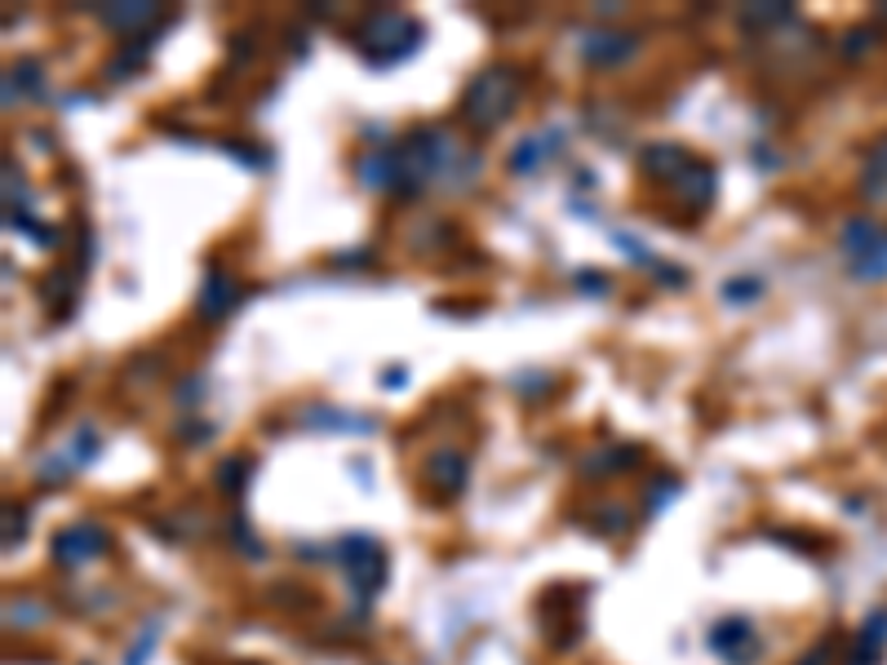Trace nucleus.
<instances>
[{
	"label": "nucleus",
	"instance_id": "9",
	"mask_svg": "<svg viewBox=\"0 0 887 665\" xmlns=\"http://www.w3.org/2000/svg\"><path fill=\"white\" fill-rule=\"evenodd\" d=\"M688 165H693V156H688L684 147H675V143H652V147L639 151V169H643L648 178H656V182H671V178L684 173Z\"/></svg>",
	"mask_w": 887,
	"mask_h": 665
},
{
	"label": "nucleus",
	"instance_id": "17",
	"mask_svg": "<svg viewBox=\"0 0 887 665\" xmlns=\"http://www.w3.org/2000/svg\"><path fill=\"white\" fill-rule=\"evenodd\" d=\"M852 271H856L861 280H883V275H887V236H883L878 249H869L861 262H852Z\"/></svg>",
	"mask_w": 887,
	"mask_h": 665
},
{
	"label": "nucleus",
	"instance_id": "3",
	"mask_svg": "<svg viewBox=\"0 0 887 665\" xmlns=\"http://www.w3.org/2000/svg\"><path fill=\"white\" fill-rule=\"evenodd\" d=\"M333 560L343 564L347 586L356 590L360 604H369V599L378 595V586H382V568H386V564H382V550H378L373 537H364V532L343 537L338 545H333Z\"/></svg>",
	"mask_w": 887,
	"mask_h": 665
},
{
	"label": "nucleus",
	"instance_id": "15",
	"mask_svg": "<svg viewBox=\"0 0 887 665\" xmlns=\"http://www.w3.org/2000/svg\"><path fill=\"white\" fill-rule=\"evenodd\" d=\"M254 475V466H249V458H227L217 466V488L222 493H232V497H240L245 493V480Z\"/></svg>",
	"mask_w": 887,
	"mask_h": 665
},
{
	"label": "nucleus",
	"instance_id": "11",
	"mask_svg": "<svg viewBox=\"0 0 887 665\" xmlns=\"http://www.w3.org/2000/svg\"><path fill=\"white\" fill-rule=\"evenodd\" d=\"M839 240H843V253H847V262H861V258H865L869 249H878V245H883V232L874 227L869 217H852L847 227H843V236H839Z\"/></svg>",
	"mask_w": 887,
	"mask_h": 665
},
{
	"label": "nucleus",
	"instance_id": "18",
	"mask_svg": "<svg viewBox=\"0 0 887 665\" xmlns=\"http://www.w3.org/2000/svg\"><path fill=\"white\" fill-rule=\"evenodd\" d=\"M5 617H10V630H14V625H41V621H45V617H49V612H45V608H41V604H32V599H23V604H19V599H14V604H10V612H5Z\"/></svg>",
	"mask_w": 887,
	"mask_h": 665
},
{
	"label": "nucleus",
	"instance_id": "8",
	"mask_svg": "<svg viewBox=\"0 0 887 665\" xmlns=\"http://www.w3.org/2000/svg\"><path fill=\"white\" fill-rule=\"evenodd\" d=\"M639 49V41L630 36V32H586L582 36V58L586 63H595V67H617V63H626L630 54Z\"/></svg>",
	"mask_w": 887,
	"mask_h": 665
},
{
	"label": "nucleus",
	"instance_id": "14",
	"mask_svg": "<svg viewBox=\"0 0 887 665\" xmlns=\"http://www.w3.org/2000/svg\"><path fill=\"white\" fill-rule=\"evenodd\" d=\"M591 528L604 532V537H621V532L630 528V515H626L621 501H599L595 515H591Z\"/></svg>",
	"mask_w": 887,
	"mask_h": 665
},
{
	"label": "nucleus",
	"instance_id": "22",
	"mask_svg": "<svg viewBox=\"0 0 887 665\" xmlns=\"http://www.w3.org/2000/svg\"><path fill=\"white\" fill-rule=\"evenodd\" d=\"M577 284H582V289H586V284H591V293H604V289H608V280H604V275H599V271H591V275H586V271H582V275H577Z\"/></svg>",
	"mask_w": 887,
	"mask_h": 665
},
{
	"label": "nucleus",
	"instance_id": "5",
	"mask_svg": "<svg viewBox=\"0 0 887 665\" xmlns=\"http://www.w3.org/2000/svg\"><path fill=\"white\" fill-rule=\"evenodd\" d=\"M710 652L719 661H728V665H754L759 652H763V643H759V634H754V625L745 617H723L710 630Z\"/></svg>",
	"mask_w": 887,
	"mask_h": 665
},
{
	"label": "nucleus",
	"instance_id": "10",
	"mask_svg": "<svg viewBox=\"0 0 887 665\" xmlns=\"http://www.w3.org/2000/svg\"><path fill=\"white\" fill-rule=\"evenodd\" d=\"M156 14H160L156 5H102V10H98V19H102L111 32H125V36H130V32H143L147 23H156Z\"/></svg>",
	"mask_w": 887,
	"mask_h": 665
},
{
	"label": "nucleus",
	"instance_id": "12",
	"mask_svg": "<svg viewBox=\"0 0 887 665\" xmlns=\"http://www.w3.org/2000/svg\"><path fill=\"white\" fill-rule=\"evenodd\" d=\"M626 462H639V449H621V443H613V449L591 453V458L582 462V475H586V480H608V475L630 471Z\"/></svg>",
	"mask_w": 887,
	"mask_h": 665
},
{
	"label": "nucleus",
	"instance_id": "2",
	"mask_svg": "<svg viewBox=\"0 0 887 665\" xmlns=\"http://www.w3.org/2000/svg\"><path fill=\"white\" fill-rule=\"evenodd\" d=\"M417 23L404 14V10H373V14H364V23L356 27V45L369 54V63H378V67H391V63H400L404 54H413L417 49Z\"/></svg>",
	"mask_w": 887,
	"mask_h": 665
},
{
	"label": "nucleus",
	"instance_id": "4",
	"mask_svg": "<svg viewBox=\"0 0 887 665\" xmlns=\"http://www.w3.org/2000/svg\"><path fill=\"white\" fill-rule=\"evenodd\" d=\"M106 545H111V537L98 523H71V528L54 532L49 554H54V564H63V568H80L89 560H102Z\"/></svg>",
	"mask_w": 887,
	"mask_h": 665
},
{
	"label": "nucleus",
	"instance_id": "19",
	"mask_svg": "<svg viewBox=\"0 0 887 665\" xmlns=\"http://www.w3.org/2000/svg\"><path fill=\"white\" fill-rule=\"evenodd\" d=\"M537 160H541V143L537 138H528V143H519V151H510V169L515 173H528Z\"/></svg>",
	"mask_w": 887,
	"mask_h": 665
},
{
	"label": "nucleus",
	"instance_id": "6",
	"mask_svg": "<svg viewBox=\"0 0 887 665\" xmlns=\"http://www.w3.org/2000/svg\"><path fill=\"white\" fill-rule=\"evenodd\" d=\"M467 480H471V466H467V458L453 453V449H439V453H430V458L422 462V484H426L435 497H458V493L467 488Z\"/></svg>",
	"mask_w": 887,
	"mask_h": 665
},
{
	"label": "nucleus",
	"instance_id": "21",
	"mask_svg": "<svg viewBox=\"0 0 887 665\" xmlns=\"http://www.w3.org/2000/svg\"><path fill=\"white\" fill-rule=\"evenodd\" d=\"M151 643H156V625H147L138 639H134V647H130V656H125V665H143L147 656H151Z\"/></svg>",
	"mask_w": 887,
	"mask_h": 665
},
{
	"label": "nucleus",
	"instance_id": "7",
	"mask_svg": "<svg viewBox=\"0 0 887 665\" xmlns=\"http://www.w3.org/2000/svg\"><path fill=\"white\" fill-rule=\"evenodd\" d=\"M236 297H240V284H236V280H232L227 271L209 267V275H204V289H200V297H195V306H200V319H209V324L227 319V315H232V306H236Z\"/></svg>",
	"mask_w": 887,
	"mask_h": 665
},
{
	"label": "nucleus",
	"instance_id": "13",
	"mask_svg": "<svg viewBox=\"0 0 887 665\" xmlns=\"http://www.w3.org/2000/svg\"><path fill=\"white\" fill-rule=\"evenodd\" d=\"M861 195L869 200H883L887 195V138H878L865 156V169H861Z\"/></svg>",
	"mask_w": 887,
	"mask_h": 665
},
{
	"label": "nucleus",
	"instance_id": "1",
	"mask_svg": "<svg viewBox=\"0 0 887 665\" xmlns=\"http://www.w3.org/2000/svg\"><path fill=\"white\" fill-rule=\"evenodd\" d=\"M515 98H519L515 71L502 67V63H497V67H484V71L467 84V93H462V121H467L471 129H480V134H493L497 125L510 121Z\"/></svg>",
	"mask_w": 887,
	"mask_h": 665
},
{
	"label": "nucleus",
	"instance_id": "16",
	"mask_svg": "<svg viewBox=\"0 0 887 665\" xmlns=\"http://www.w3.org/2000/svg\"><path fill=\"white\" fill-rule=\"evenodd\" d=\"M759 297H763L759 275H737V280L723 284V302H732V306H745V302H759Z\"/></svg>",
	"mask_w": 887,
	"mask_h": 665
},
{
	"label": "nucleus",
	"instance_id": "20",
	"mask_svg": "<svg viewBox=\"0 0 887 665\" xmlns=\"http://www.w3.org/2000/svg\"><path fill=\"white\" fill-rule=\"evenodd\" d=\"M830 661H834V634L817 639V643L808 647V656H804V661H795V665H830Z\"/></svg>",
	"mask_w": 887,
	"mask_h": 665
}]
</instances>
